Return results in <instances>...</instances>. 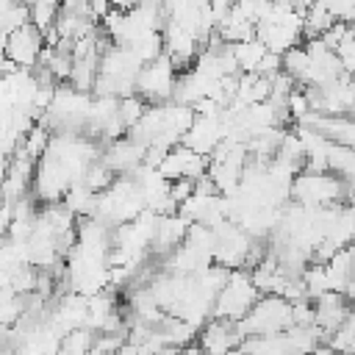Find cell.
Returning <instances> with one entry per match:
<instances>
[{
    "label": "cell",
    "instance_id": "cell-1",
    "mask_svg": "<svg viewBox=\"0 0 355 355\" xmlns=\"http://www.w3.org/2000/svg\"><path fill=\"white\" fill-rule=\"evenodd\" d=\"M352 189L344 178L330 169H308L302 166L291 180V197L302 205H336L352 197Z\"/></svg>",
    "mask_w": 355,
    "mask_h": 355
},
{
    "label": "cell",
    "instance_id": "cell-2",
    "mask_svg": "<svg viewBox=\"0 0 355 355\" xmlns=\"http://www.w3.org/2000/svg\"><path fill=\"white\" fill-rule=\"evenodd\" d=\"M294 324V302L283 294H261L250 313L239 319V327L247 336H269V333H283Z\"/></svg>",
    "mask_w": 355,
    "mask_h": 355
},
{
    "label": "cell",
    "instance_id": "cell-3",
    "mask_svg": "<svg viewBox=\"0 0 355 355\" xmlns=\"http://www.w3.org/2000/svg\"><path fill=\"white\" fill-rule=\"evenodd\" d=\"M258 297H261V288L255 286L252 272L244 269V266H236V269H230L225 286L216 294L214 316H225V319L239 322V319H244L250 313V308L255 305Z\"/></svg>",
    "mask_w": 355,
    "mask_h": 355
},
{
    "label": "cell",
    "instance_id": "cell-4",
    "mask_svg": "<svg viewBox=\"0 0 355 355\" xmlns=\"http://www.w3.org/2000/svg\"><path fill=\"white\" fill-rule=\"evenodd\" d=\"M178 67L175 61L161 53L158 58L147 61L136 78V94H141L147 103H166L175 94V83H178Z\"/></svg>",
    "mask_w": 355,
    "mask_h": 355
},
{
    "label": "cell",
    "instance_id": "cell-5",
    "mask_svg": "<svg viewBox=\"0 0 355 355\" xmlns=\"http://www.w3.org/2000/svg\"><path fill=\"white\" fill-rule=\"evenodd\" d=\"M44 31L31 19V22H25V25H19V28H14L11 33H6V44H3V55L6 58H11L17 67H22V69H33V67H39L42 64V55H44V50H47V44H44Z\"/></svg>",
    "mask_w": 355,
    "mask_h": 355
},
{
    "label": "cell",
    "instance_id": "cell-6",
    "mask_svg": "<svg viewBox=\"0 0 355 355\" xmlns=\"http://www.w3.org/2000/svg\"><path fill=\"white\" fill-rule=\"evenodd\" d=\"M208 164L211 158L191 150L186 141H178L175 147H169L164 153V158L158 161V172L169 180H178V178H191V180H200L205 172H208Z\"/></svg>",
    "mask_w": 355,
    "mask_h": 355
},
{
    "label": "cell",
    "instance_id": "cell-7",
    "mask_svg": "<svg viewBox=\"0 0 355 355\" xmlns=\"http://www.w3.org/2000/svg\"><path fill=\"white\" fill-rule=\"evenodd\" d=\"M241 341H244V333L239 322L225 319V316H211L197 333V347L205 352H227V349L241 347Z\"/></svg>",
    "mask_w": 355,
    "mask_h": 355
},
{
    "label": "cell",
    "instance_id": "cell-8",
    "mask_svg": "<svg viewBox=\"0 0 355 355\" xmlns=\"http://www.w3.org/2000/svg\"><path fill=\"white\" fill-rule=\"evenodd\" d=\"M313 308H316V327L322 330L324 338H330L336 333V327L352 313L349 297L344 291H324V294L313 297Z\"/></svg>",
    "mask_w": 355,
    "mask_h": 355
},
{
    "label": "cell",
    "instance_id": "cell-9",
    "mask_svg": "<svg viewBox=\"0 0 355 355\" xmlns=\"http://www.w3.org/2000/svg\"><path fill=\"white\" fill-rule=\"evenodd\" d=\"M147 158V147L141 141H136L133 136H122L114 139L108 144V153L103 155V161L116 172V175H133Z\"/></svg>",
    "mask_w": 355,
    "mask_h": 355
},
{
    "label": "cell",
    "instance_id": "cell-10",
    "mask_svg": "<svg viewBox=\"0 0 355 355\" xmlns=\"http://www.w3.org/2000/svg\"><path fill=\"white\" fill-rule=\"evenodd\" d=\"M233 55H236V64L241 72H255L263 61V55L269 53V47L258 39V36H250V39H241V42H233L230 44Z\"/></svg>",
    "mask_w": 355,
    "mask_h": 355
},
{
    "label": "cell",
    "instance_id": "cell-11",
    "mask_svg": "<svg viewBox=\"0 0 355 355\" xmlns=\"http://www.w3.org/2000/svg\"><path fill=\"white\" fill-rule=\"evenodd\" d=\"M33 19V11H31V3H22V0H14L8 6H3V33H11L14 28L25 25Z\"/></svg>",
    "mask_w": 355,
    "mask_h": 355
},
{
    "label": "cell",
    "instance_id": "cell-12",
    "mask_svg": "<svg viewBox=\"0 0 355 355\" xmlns=\"http://www.w3.org/2000/svg\"><path fill=\"white\" fill-rule=\"evenodd\" d=\"M111 8H114V3H111V0H89V11H92V17H94L97 22H100Z\"/></svg>",
    "mask_w": 355,
    "mask_h": 355
},
{
    "label": "cell",
    "instance_id": "cell-13",
    "mask_svg": "<svg viewBox=\"0 0 355 355\" xmlns=\"http://www.w3.org/2000/svg\"><path fill=\"white\" fill-rule=\"evenodd\" d=\"M22 3H31V6H33V3H36V0H22Z\"/></svg>",
    "mask_w": 355,
    "mask_h": 355
}]
</instances>
